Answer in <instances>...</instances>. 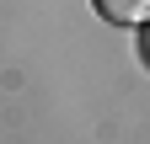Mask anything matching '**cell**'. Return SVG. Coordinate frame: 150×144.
Instances as JSON below:
<instances>
[{"mask_svg": "<svg viewBox=\"0 0 150 144\" xmlns=\"http://www.w3.org/2000/svg\"><path fill=\"white\" fill-rule=\"evenodd\" d=\"M91 6H97V16H107L118 27H139L150 16V0H91Z\"/></svg>", "mask_w": 150, "mask_h": 144, "instance_id": "cell-1", "label": "cell"}]
</instances>
